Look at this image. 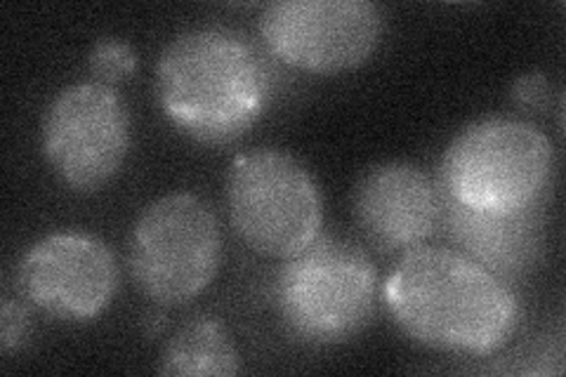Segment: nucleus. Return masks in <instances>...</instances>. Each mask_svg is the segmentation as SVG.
<instances>
[{
    "label": "nucleus",
    "mask_w": 566,
    "mask_h": 377,
    "mask_svg": "<svg viewBox=\"0 0 566 377\" xmlns=\"http://www.w3.org/2000/svg\"><path fill=\"white\" fill-rule=\"evenodd\" d=\"M382 300L406 335L447 354L499 352L520 321L510 285L453 248L406 250L382 285Z\"/></svg>",
    "instance_id": "f257e3e1"
},
{
    "label": "nucleus",
    "mask_w": 566,
    "mask_h": 377,
    "mask_svg": "<svg viewBox=\"0 0 566 377\" xmlns=\"http://www.w3.org/2000/svg\"><path fill=\"white\" fill-rule=\"evenodd\" d=\"M156 95L177 130L222 147L260 121L272 97V76L258 48L239 31L201 27L164 48Z\"/></svg>",
    "instance_id": "f03ea898"
},
{
    "label": "nucleus",
    "mask_w": 566,
    "mask_h": 377,
    "mask_svg": "<svg viewBox=\"0 0 566 377\" xmlns=\"http://www.w3.org/2000/svg\"><path fill=\"white\" fill-rule=\"evenodd\" d=\"M555 175L553 142L536 125L476 121L444 151L441 193L474 212L517 214L543 208Z\"/></svg>",
    "instance_id": "7ed1b4c3"
},
{
    "label": "nucleus",
    "mask_w": 566,
    "mask_h": 377,
    "mask_svg": "<svg viewBox=\"0 0 566 377\" xmlns=\"http://www.w3.org/2000/svg\"><path fill=\"white\" fill-rule=\"evenodd\" d=\"M274 304L283 326L303 343H347L374 318L376 264L357 243L316 237L279 269Z\"/></svg>",
    "instance_id": "20e7f679"
},
{
    "label": "nucleus",
    "mask_w": 566,
    "mask_h": 377,
    "mask_svg": "<svg viewBox=\"0 0 566 377\" xmlns=\"http://www.w3.org/2000/svg\"><path fill=\"white\" fill-rule=\"evenodd\" d=\"M222 260L216 212L197 193L175 191L149 203L128 241L137 289L158 304H185L203 293Z\"/></svg>",
    "instance_id": "39448f33"
},
{
    "label": "nucleus",
    "mask_w": 566,
    "mask_h": 377,
    "mask_svg": "<svg viewBox=\"0 0 566 377\" xmlns=\"http://www.w3.org/2000/svg\"><path fill=\"white\" fill-rule=\"evenodd\" d=\"M227 208L239 239L264 258L289 260L322 231V193L291 154L255 149L239 156L227 179Z\"/></svg>",
    "instance_id": "423d86ee"
},
{
    "label": "nucleus",
    "mask_w": 566,
    "mask_h": 377,
    "mask_svg": "<svg viewBox=\"0 0 566 377\" xmlns=\"http://www.w3.org/2000/svg\"><path fill=\"white\" fill-rule=\"evenodd\" d=\"M41 142L62 182L78 193H93L112 182L128 156L130 116L116 87L76 83L50 102Z\"/></svg>",
    "instance_id": "0eeeda50"
},
{
    "label": "nucleus",
    "mask_w": 566,
    "mask_h": 377,
    "mask_svg": "<svg viewBox=\"0 0 566 377\" xmlns=\"http://www.w3.org/2000/svg\"><path fill=\"white\" fill-rule=\"evenodd\" d=\"M258 31L283 64L310 74H340L370 60L385 33V14L368 0H276Z\"/></svg>",
    "instance_id": "6e6552de"
},
{
    "label": "nucleus",
    "mask_w": 566,
    "mask_h": 377,
    "mask_svg": "<svg viewBox=\"0 0 566 377\" xmlns=\"http://www.w3.org/2000/svg\"><path fill=\"white\" fill-rule=\"evenodd\" d=\"M20 289L52 318L91 321L118 291V264L109 245L93 233L55 231L27 250Z\"/></svg>",
    "instance_id": "1a4fd4ad"
},
{
    "label": "nucleus",
    "mask_w": 566,
    "mask_h": 377,
    "mask_svg": "<svg viewBox=\"0 0 566 377\" xmlns=\"http://www.w3.org/2000/svg\"><path fill=\"white\" fill-rule=\"evenodd\" d=\"M364 237L385 253H406L428 241L441 220V191L411 164L370 168L352 196Z\"/></svg>",
    "instance_id": "9d476101"
},
{
    "label": "nucleus",
    "mask_w": 566,
    "mask_h": 377,
    "mask_svg": "<svg viewBox=\"0 0 566 377\" xmlns=\"http://www.w3.org/2000/svg\"><path fill=\"white\" fill-rule=\"evenodd\" d=\"M441 222L460 245V253L501 279L524 272L536 258L541 239L538 208L517 214H484L458 206L441 193Z\"/></svg>",
    "instance_id": "9b49d317"
},
{
    "label": "nucleus",
    "mask_w": 566,
    "mask_h": 377,
    "mask_svg": "<svg viewBox=\"0 0 566 377\" xmlns=\"http://www.w3.org/2000/svg\"><path fill=\"white\" fill-rule=\"evenodd\" d=\"M241 370V358L218 318L193 316L177 331L158 358V373L170 377H232Z\"/></svg>",
    "instance_id": "f8f14e48"
},
{
    "label": "nucleus",
    "mask_w": 566,
    "mask_h": 377,
    "mask_svg": "<svg viewBox=\"0 0 566 377\" xmlns=\"http://www.w3.org/2000/svg\"><path fill=\"white\" fill-rule=\"evenodd\" d=\"M87 69L102 85H118L137 71L135 50L120 39H99L87 57Z\"/></svg>",
    "instance_id": "ddd939ff"
},
{
    "label": "nucleus",
    "mask_w": 566,
    "mask_h": 377,
    "mask_svg": "<svg viewBox=\"0 0 566 377\" xmlns=\"http://www.w3.org/2000/svg\"><path fill=\"white\" fill-rule=\"evenodd\" d=\"M512 100L526 112L547 109L553 100V83L541 71H531V74L520 76L512 85Z\"/></svg>",
    "instance_id": "4468645a"
},
{
    "label": "nucleus",
    "mask_w": 566,
    "mask_h": 377,
    "mask_svg": "<svg viewBox=\"0 0 566 377\" xmlns=\"http://www.w3.org/2000/svg\"><path fill=\"white\" fill-rule=\"evenodd\" d=\"M29 335V314L20 302L6 300L0 307V349L6 354L20 349Z\"/></svg>",
    "instance_id": "2eb2a0df"
}]
</instances>
